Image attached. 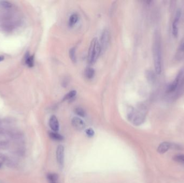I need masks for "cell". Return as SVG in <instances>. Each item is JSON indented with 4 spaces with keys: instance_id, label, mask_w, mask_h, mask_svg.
I'll list each match as a JSON object with an SVG mask.
<instances>
[{
    "instance_id": "1",
    "label": "cell",
    "mask_w": 184,
    "mask_h": 183,
    "mask_svg": "<svg viewBox=\"0 0 184 183\" xmlns=\"http://www.w3.org/2000/svg\"><path fill=\"white\" fill-rule=\"evenodd\" d=\"M152 53L155 71L157 74L159 75L161 72V39L158 34L155 35L153 43Z\"/></svg>"
},
{
    "instance_id": "2",
    "label": "cell",
    "mask_w": 184,
    "mask_h": 183,
    "mask_svg": "<svg viewBox=\"0 0 184 183\" xmlns=\"http://www.w3.org/2000/svg\"><path fill=\"white\" fill-rule=\"evenodd\" d=\"M101 54V47L99 41L97 38H94L91 41L89 46L88 54V61L89 64H93L95 63L99 58L100 55Z\"/></svg>"
},
{
    "instance_id": "3",
    "label": "cell",
    "mask_w": 184,
    "mask_h": 183,
    "mask_svg": "<svg viewBox=\"0 0 184 183\" xmlns=\"http://www.w3.org/2000/svg\"><path fill=\"white\" fill-rule=\"evenodd\" d=\"M109 41H110L109 32L108 31V30L105 29L102 31L100 42L101 53L105 52L107 50L109 43Z\"/></svg>"
},
{
    "instance_id": "4",
    "label": "cell",
    "mask_w": 184,
    "mask_h": 183,
    "mask_svg": "<svg viewBox=\"0 0 184 183\" xmlns=\"http://www.w3.org/2000/svg\"><path fill=\"white\" fill-rule=\"evenodd\" d=\"M64 147L63 145L58 146L56 150V157L59 166L63 169L64 165L65 158Z\"/></svg>"
},
{
    "instance_id": "5",
    "label": "cell",
    "mask_w": 184,
    "mask_h": 183,
    "mask_svg": "<svg viewBox=\"0 0 184 183\" xmlns=\"http://www.w3.org/2000/svg\"><path fill=\"white\" fill-rule=\"evenodd\" d=\"M183 70L182 69L179 71V72L178 73L177 75L176 76L175 79L173 80L172 83H171L169 84L168 87V88L167 89V93H172L175 92L177 88L178 87L179 83L180 80L182 75L183 74Z\"/></svg>"
},
{
    "instance_id": "6",
    "label": "cell",
    "mask_w": 184,
    "mask_h": 183,
    "mask_svg": "<svg viewBox=\"0 0 184 183\" xmlns=\"http://www.w3.org/2000/svg\"><path fill=\"white\" fill-rule=\"evenodd\" d=\"M181 15V9H179L177 10L176 14H175V20H173L172 24V34L173 35L177 38L178 35V25L180 19Z\"/></svg>"
},
{
    "instance_id": "7",
    "label": "cell",
    "mask_w": 184,
    "mask_h": 183,
    "mask_svg": "<svg viewBox=\"0 0 184 183\" xmlns=\"http://www.w3.org/2000/svg\"><path fill=\"white\" fill-rule=\"evenodd\" d=\"M72 125L78 131H82L86 127L85 122L79 117H74L72 120Z\"/></svg>"
},
{
    "instance_id": "8",
    "label": "cell",
    "mask_w": 184,
    "mask_h": 183,
    "mask_svg": "<svg viewBox=\"0 0 184 183\" xmlns=\"http://www.w3.org/2000/svg\"><path fill=\"white\" fill-rule=\"evenodd\" d=\"M50 128L55 132H57L59 129V124L58 120L55 116H52L49 120Z\"/></svg>"
},
{
    "instance_id": "9",
    "label": "cell",
    "mask_w": 184,
    "mask_h": 183,
    "mask_svg": "<svg viewBox=\"0 0 184 183\" xmlns=\"http://www.w3.org/2000/svg\"><path fill=\"white\" fill-rule=\"evenodd\" d=\"M172 144L169 142H163L161 143L158 145L157 148V151L159 154H163L165 153L171 148Z\"/></svg>"
},
{
    "instance_id": "10",
    "label": "cell",
    "mask_w": 184,
    "mask_h": 183,
    "mask_svg": "<svg viewBox=\"0 0 184 183\" xmlns=\"http://www.w3.org/2000/svg\"><path fill=\"white\" fill-rule=\"evenodd\" d=\"M25 63L29 67H33L35 63V59L33 55H30L29 53H27L25 56Z\"/></svg>"
},
{
    "instance_id": "11",
    "label": "cell",
    "mask_w": 184,
    "mask_h": 183,
    "mask_svg": "<svg viewBox=\"0 0 184 183\" xmlns=\"http://www.w3.org/2000/svg\"><path fill=\"white\" fill-rule=\"evenodd\" d=\"M58 175L56 173H49L47 174L49 183H58Z\"/></svg>"
},
{
    "instance_id": "12",
    "label": "cell",
    "mask_w": 184,
    "mask_h": 183,
    "mask_svg": "<svg viewBox=\"0 0 184 183\" xmlns=\"http://www.w3.org/2000/svg\"><path fill=\"white\" fill-rule=\"evenodd\" d=\"M49 137L51 139L56 141H61L64 139V137L59 134L55 132H51L49 133Z\"/></svg>"
},
{
    "instance_id": "13",
    "label": "cell",
    "mask_w": 184,
    "mask_h": 183,
    "mask_svg": "<svg viewBox=\"0 0 184 183\" xmlns=\"http://www.w3.org/2000/svg\"><path fill=\"white\" fill-rule=\"evenodd\" d=\"M95 75V70L91 67H88L85 70V77L87 79H92L93 78Z\"/></svg>"
},
{
    "instance_id": "14",
    "label": "cell",
    "mask_w": 184,
    "mask_h": 183,
    "mask_svg": "<svg viewBox=\"0 0 184 183\" xmlns=\"http://www.w3.org/2000/svg\"><path fill=\"white\" fill-rule=\"evenodd\" d=\"M78 20H79V16L77 14L74 13L72 15H71L70 18H69V21H68L69 25L70 26H74L77 23Z\"/></svg>"
},
{
    "instance_id": "15",
    "label": "cell",
    "mask_w": 184,
    "mask_h": 183,
    "mask_svg": "<svg viewBox=\"0 0 184 183\" xmlns=\"http://www.w3.org/2000/svg\"><path fill=\"white\" fill-rule=\"evenodd\" d=\"M76 90H72L68 93L67 94L65 95L64 96L63 100L64 101H67V100H71L73 99V98L76 96Z\"/></svg>"
},
{
    "instance_id": "16",
    "label": "cell",
    "mask_w": 184,
    "mask_h": 183,
    "mask_svg": "<svg viewBox=\"0 0 184 183\" xmlns=\"http://www.w3.org/2000/svg\"><path fill=\"white\" fill-rule=\"evenodd\" d=\"M175 162L184 164V154H178L173 157Z\"/></svg>"
},
{
    "instance_id": "17",
    "label": "cell",
    "mask_w": 184,
    "mask_h": 183,
    "mask_svg": "<svg viewBox=\"0 0 184 183\" xmlns=\"http://www.w3.org/2000/svg\"><path fill=\"white\" fill-rule=\"evenodd\" d=\"M69 55L71 60L74 62H76V48L74 47H73L70 50Z\"/></svg>"
},
{
    "instance_id": "18",
    "label": "cell",
    "mask_w": 184,
    "mask_h": 183,
    "mask_svg": "<svg viewBox=\"0 0 184 183\" xmlns=\"http://www.w3.org/2000/svg\"><path fill=\"white\" fill-rule=\"evenodd\" d=\"M75 113L79 116L81 117H85L86 116V113L82 108H76L75 109Z\"/></svg>"
},
{
    "instance_id": "19",
    "label": "cell",
    "mask_w": 184,
    "mask_h": 183,
    "mask_svg": "<svg viewBox=\"0 0 184 183\" xmlns=\"http://www.w3.org/2000/svg\"><path fill=\"white\" fill-rule=\"evenodd\" d=\"M0 5L2 6L4 8H10L12 6V3H10L9 1H3L0 2Z\"/></svg>"
},
{
    "instance_id": "20",
    "label": "cell",
    "mask_w": 184,
    "mask_h": 183,
    "mask_svg": "<svg viewBox=\"0 0 184 183\" xmlns=\"http://www.w3.org/2000/svg\"><path fill=\"white\" fill-rule=\"evenodd\" d=\"M86 133L87 134L88 137H93L94 135V131L92 128H88L87 129L86 131Z\"/></svg>"
},
{
    "instance_id": "21",
    "label": "cell",
    "mask_w": 184,
    "mask_h": 183,
    "mask_svg": "<svg viewBox=\"0 0 184 183\" xmlns=\"http://www.w3.org/2000/svg\"><path fill=\"white\" fill-rule=\"evenodd\" d=\"M180 50L181 51L184 52V41L183 42V43L181 44V46H180Z\"/></svg>"
},
{
    "instance_id": "22",
    "label": "cell",
    "mask_w": 184,
    "mask_h": 183,
    "mask_svg": "<svg viewBox=\"0 0 184 183\" xmlns=\"http://www.w3.org/2000/svg\"><path fill=\"white\" fill-rule=\"evenodd\" d=\"M4 59V56L3 55H0V62L3 61Z\"/></svg>"
},
{
    "instance_id": "23",
    "label": "cell",
    "mask_w": 184,
    "mask_h": 183,
    "mask_svg": "<svg viewBox=\"0 0 184 183\" xmlns=\"http://www.w3.org/2000/svg\"><path fill=\"white\" fill-rule=\"evenodd\" d=\"M1 166H2V164H1V163H0V168L1 167Z\"/></svg>"
}]
</instances>
